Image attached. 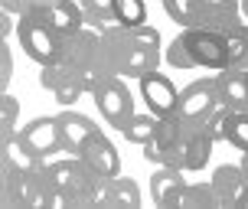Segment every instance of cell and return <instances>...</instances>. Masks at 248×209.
<instances>
[{"instance_id": "27", "label": "cell", "mask_w": 248, "mask_h": 209, "mask_svg": "<svg viewBox=\"0 0 248 209\" xmlns=\"http://www.w3.org/2000/svg\"><path fill=\"white\" fill-rule=\"evenodd\" d=\"M16 114H20V98H13L10 92H3V98H0V121H3V134H13L16 131Z\"/></svg>"}, {"instance_id": "31", "label": "cell", "mask_w": 248, "mask_h": 209, "mask_svg": "<svg viewBox=\"0 0 248 209\" xmlns=\"http://www.w3.org/2000/svg\"><path fill=\"white\" fill-rule=\"evenodd\" d=\"M0 82H3V88L10 85V79H13V56H10V46H7V43H3V46H0Z\"/></svg>"}, {"instance_id": "14", "label": "cell", "mask_w": 248, "mask_h": 209, "mask_svg": "<svg viewBox=\"0 0 248 209\" xmlns=\"http://www.w3.org/2000/svg\"><path fill=\"white\" fill-rule=\"evenodd\" d=\"M209 183H212V193H216L219 206H242L245 190H248V177L242 170V163H222L212 173Z\"/></svg>"}, {"instance_id": "18", "label": "cell", "mask_w": 248, "mask_h": 209, "mask_svg": "<svg viewBox=\"0 0 248 209\" xmlns=\"http://www.w3.org/2000/svg\"><path fill=\"white\" fill-rule=\"evenodd\" d=\"M216 82H219L222 105H229L232 111H248V82H245V75H242L238 65L222 69V72L216 75Z\"/></svg>"}, {"instance_id": "33", "label": "cell", "mask_w": 248, "mask_h": 209, "mask_svg": "<svg viewBox=\"0 0 248 209\" xmlns=\"http://www.w3.org/2000/svg\"><path fill=\"white\" fill-rule=\"evenodd\" d=\"M242 13H245V16H248V0H242Z\"/></svg>"}, {"instance_id": "9", "label": "cell", "mask_w": 248, "mask_h": 209, "mask_svg": "<svg viewBox=\"0 0 248 209\" xmlns=\"http://www.w3.org/2000/svg\"><path fill=\"white\" fill-rule=\"evenodd\" d=\"M238 23H242V0H193L189 26L232 30Z\"/></svg>"}, {"instance_id": "10", "label": "cell", "mask_w": 248, "mask_h": 209, "mask_svg": "<svg viewBox=\"0 0 248 209\" xmlns=\"http://www.w3.org/2000/svg\"><path fill=\"white\" fill-rule=\"evenodd\" d=\"M137 82H140V95L147 101V111H154L157 118H167V114L176 111L180 92L173 88V82H170L167 75H160L157 69H150V72H144Z\"/></svg>"}, {"instance_id": "3", "label": "cell", "mask_w": 248, "mask_h": 209, "mask_svg": "<svg viewBox=\"0 0 248 209\" xmlns=\"http://www.w3.org/2000/svg\"><path fill=\"white\" fill-rule=\"evenodd\" d=\"M62 59L69 65V72L88 95L98 88V82L105 75H111L108 59H105V43H101L98 30H78L75 36L65 39L62 46Z\"/></svg>"}, {"instance_id": "32", "label": "cell", "mask_w": 248, "mask_h": 209, "mask_svg": "<svg viewBox=\"0 0 248 209\" xmlns=\"http://www.w3.org/2000/svg\"><path fill=\"white\" fill-rule=\"evenodd\" d=\"M238 69H242V75H245V82H248V59L242 62V65H238Z\"/></svg>"}, {"instance_id": "5", "label": "cell", "mask_w": 248, "mask_h": 209, "mask_svg": "<svg viewBox=\"0 0 248 209\" xmlns=\"http://www.w3.org/2000/svg\"><path fill=\"white\" fill-rule=\"evenodd\" d=\"M183 43L196 69H216L222 72L229 69V46H225V30H206V26H183Z\"/></svg>"}, {"instance_id": "17", "label": "cell", "mask_w": 248, "mask_h": 209, "mask_svg": "<svg viewBox=\"0 0 248 209\" xmlns=\"http://www.w3.org/2000/svg\"><path fill=\"white\" fill-rule=\"evenodd\" d=\"M183 173L180 167H160V170L150 177V196L157 206H176L180 203V193H183Z\"/></svg>"}, {"instance_id": "29", "label": "cell", "mask_w": 248, "mask_h": 209, "mask_svg": "<svg viewBox=\"0 0 248 209\" xmlns=\"http://www.w3.org/2000/svg\"><path fill=\"white\" fill-rule=\"evenodd\" d=\"M229 144H235L238 150H248V111H235L232 131H229Z\"/></svg>"}, {"instance_id": "1", "label": "cell", "mask_w": 248, "mask_h": 209, "mask_svg": "<svg viewBox=\"0 0 248 209\" xmlns=\"http://www.w3.org/2000/svg\"><path fill=\"white\" fill-rule=\"evenodd\" d=\"M101 43H105V59L111 75H124V79H140L144 72L157 69L163 59L160 52V30L150 23L124 26L111 23L98 30Z\"/></svg>"}, {"instance_id": "20", "label": "cell", "mask_w": 248, "mask_h": 209, "mask_svg": "<svg viewBox=\"0 0 248 209\" xmlns=\"http://www.w3.org/2000/svg\"><path fill=\"white\" fill-rule=\"evenodd\" d=\"M0 203L7 209L13 206H26V173H16L13 167L0 163Z\"/></svg>"}, {"instance_id": "28", "label": "cell", "mask_w": 248, "mask_h": 209, "mask_svg": "<svg viewBox=\"0 0 248 209\" xmlns=\"http://www.w3.org/2000/svg\"><path fill=\"white\" fill-rule=\"evenodd\" d=\"M49 3H56V0H3V10L13 13V16L20 20V16H30V13L46 10Z\"/></svg>"}, {"instance_id": "7", "label": "cell", "mask_w": 248, "mask_h": 209, "mask_svg": "<svg viewBox=\"0 0 248 209\" xmlns=\"http://www.w3.org/2000/svg\"><path fill=\"white\" fill-rule=\"evenodd\" d=\"M92 98H95V105H98L101 118L111 124L114 131H121L124 124L137 114L134 98H131V92H127L121 75H105V79L98 82V88L92 92Z\"/></svg>"}, {"instance_id": "22", "label": "cell", "mask_w": 248, "mask_h": 209, "mask_svg": "<svg viewBox=\"0 0 248 209\" xmlns=\"http://www.w3.org/2000/svg\"><path fill=\"white\" fill-rule=\"evenodd\" d=\"M82 3V10H85V23L92 30H105V26L118 23L114 20V7L111 0H78Z\"/></svg>"}, {"instance_id": "26", "label": "cell", "mask_w": 248, "mask_h": 209, "mask_svg": "<svg viewBox=\"0 0 248 209\" xmlns=\"http://www.w3.org/2000/svg\"><path fill=\"white\" fill-rule=\"evenodd\" d=\"M163 59L170 62L173 69H196V62H193V56H189V49H186L183 36H173V43H170L167 52H163Z\"/></svg>"}, {"instance_id": "15", "label": "cell", "mask_w": 248, "mask_h": 209, "mask_svg": "<svg viewBox=\"0 0 248 209\" xmlns=\"http://www.w3.org/2000/svg\"><path fill=\"white\" fill-rule=\"evenodd\" d=\"M23 137L39 157H49V154H59L62 150L59 118H33V121L23 128Z\"/></svg>"}, {"instance_id": "8", "label": "cell", "mask_w": 248, "mask_h": 209, "mask_svg": "<svg viewBox=\"0 0 248 209\" xmlns=\"http://www.w3.org/2000/svg\"><path fill=\"white\" fill-rule=\"evenodd\" d=\"M219 105H222V98H219V82L216 79H199V82H189L180 92L176 111L183 114L186 121H206Z\"/></svg>"}, {"instance_id": "12", "label": "cell", "mask_w": 248, "mask_h": 209, "mask_svg": "<svg viewBox=\"0 0 248 209\" xmlns=\"http://www.w3.org/2000/svg\"><path fill=\"white\" fill-rule=\"evenodd\" d=\"M0 157H3V167H13L16 173H36L46 167V157H39L36 150L26 144L23 131L0 137Z\"/></svg>"}, {"instance_id": "24", "label": "cell", "mask_w": 248, "mask_h": 209, "mask_svg": "<svg viewBox=\"0 0 248 209\" xmlns=\"http://www.w3.org/2000/svg\"><path fill=\"white\" fill-rule=\"evenodd\" d=\"M232 118H235V111L229 108V105H219V108H216L209 118H206V131H209V137L216 141V144H219V141H229Z\"/></svg>"}, {"instance_id": "23", "label": "cell", "mask_w": 248, "mask_h": 209, "mask_svg": "<svg viewBox=\"0 0 248 209\" xmlns=\"http://www.w3.org/2000/svg\"><path fill=\"white\" fill-rule=\"evenodd\" d=\"M111 7H114V20L124 26L147 23V0H111Z\"/></svg>"}, {"instance_id": "13", "label": "cell", "mask_w": 248, "mask_h": 209, "mask_svg": "<svg viewBox=\"0 0 248 209\" xmlns=\"http://www.w3.org/2000/svg\"><path fill=\"white\" fill-rule=\"evenodd\" d=\"M33 16H39L43 23H49L59 36H75L78 30H85V10H82V3L78 0H56V3H49L46 10L33 13Z\"/></svg>"}, {"instance_id": "19", "label": "cell", "mask_w": 248, "mask_h": 209, "mask_svg": "<svg viewBox=\"0 0 248 209\" xmlns=\"http://www.w3.org/2000/svg\"><path fill=\"white\" fill-rule=\"evenodd\" d=\"M101 206H127L134 209L140 206V190L131 177H111L108 183H105V193H101Z\"/></svg>"}, {"instance_id": "21", "label": "cell", "mask_w": 248, "mask_h": 209, "mask_svg": "<svg viewBox=\"0 0 248 209\" xmlns=\"http://www.w3.org/2000/svg\"><path fill=\"white\" fill-rule=\"evenodd\" d=\"M157 124H160V118H157L154 111H147V114H134V118L121 128V134L127 137V141H134V144H140V147H144L150 137L157 134Z\"/></svg>"}, {"instance_id": "6", "label": "cell", "mask_w": 248, "mask_h": 209, "mask_svg": "<svg viewBox=\"0 0 248 209\" xmlns=\"http://www.w3.org/2000/svg\"><path fill=\"white\" fill-rule=\"evenodd\" d=\"M212 147H216V141L206 131V121H186L183 118V134L173 147V163L170 167H180L186 173L202 170L212 157Z\"/></svg>"}, {"instance_id": "16", "label": "cell", "mask_w": 248, "mask_h": 209, "mask_svg": "<svg viewBox=\"0 0 248 209\" xmlns=\"http://www.w3.org/2000/svg\"><path fill=\"white\" fill-rule=\"evenodd\" d=\"M56 118H59V134H62V150H65V154H78L82 144L98 131L92 118H85V114H78V111H72V108L56 114Z\"/></svg>"}, {"instance_id": "30", "label": "cell", "mask_w": 248, "mask_h": 209, "mask_svg": "<svg viewBox=\"0 0 248 209\" xmlns=\"http://www.w3.org/2000/svg\"><path fill=\"white\" fill-rule=\"evenodd\" d=\"M163 10L170 20H176L180 26H189V16H193V0H160Z\"/></svg>"}, {"instance_id": "11", "label": "cell", "mask_w": 248, "mask_h": 209, "mask_svg": "<svg viewBox=\"0 0 248 209\" xmlns=\"http://www.w3.org/2000/svg\"><path fill=\"white\" fill-rule=\"evenodd\" d=\"M78 157L85 160V163L98 173V177H105V180H111V177H118V173H121V157H118V147H114V144L101 134V131H95V134L82 144Z\"/></svg>"}, {"instance_id": "25", "label": "cell", "mask_w": 248, "mask_h": 209, "mask_svg": "<svg viewBox=\"0 0 248 209\" xmlns=\"http://www.w3.org/2000/svg\"><path fill=\"white\" fill-rule=\"evenodd\" d=\"M176 206H219V203H216L212 183H186Z\"/></svg>"}, {"instance_id": "2", "label": "cell", "mask_w": 248, "mask_h": 209, "mask_svg": "<svg viewBox=\"0 0 248 209\" xmlns=\"http://www.w3.org/2000/svg\"><path fill=\"white\" fill-rule=\"evenodd\" d=\"M46 173H49L52 186L59 193L62 206H95V203H101V193H105V183H108L78 154L72 160L46 163Z\"/></svg>"}, {"instance_id": "4", "label": "cell", "mask_w": 248, "mask_h": 209, "mask_svg": "<svg viewBox=\"0 0 248 209\" xmlns=\"http://www.w3.org/2000/svg\"><path fill=\"white\" fill-rule=\"evenodd\" d=\"M16 36H20V46L33 62L46 65L56 56H62V46H65V36H59L49 23H43L39 16H20L16 20Z\"/></svg>"}]
</instances>
